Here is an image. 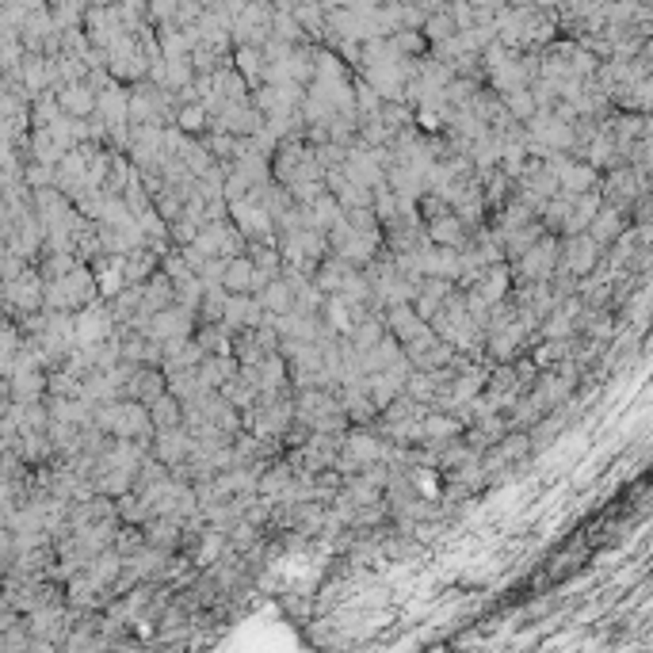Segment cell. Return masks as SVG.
Segmentation results:
<instances>
[{
    "label": "cell",
    "instance_id": "cell-1",
    "mask_svg": "<svg viewBox=\"0 0 653 653\" xmlns=\"http://www.w3.org/2000/svg\"><path fill=\"white\" fill-rule=\"evenodd\" d=\"M558 268V237L543 233L531 249H523L516 257V276L520 283H535V279H550Z\"/></svg>",
    "mask_w": 653,
    "mask_h": 653
},
{
    "label": "cell",
    "instance_id": "cell-2",
    "mask_svg": "<svg viewBox=\"0 0 653 653\" xmlns=\"http://www.w3.org/2000/svg\"><path fill=\"white\" fill-rule=\"evenodd\" d=\"M558 252H562L558 268H566L569 276H588V272H593V268L600 264L603 245H596L588 233H569V237H566V249H558Z\"/></svg>",
    "mask_w": 653,
    "mask_h": 653
},
{
    "label": "cell",
    "instance_id": "cell-3",
    "mask_svg": "<svg viewBox=\"0 0 653 653\" xmlns=\"http://www.w3.org/2000/svg\"><path fill=\"white\" fill-rule=\"evenodd\" d=\"M264 322V310L257 298L249 295H226V306H222L218 325L230 329V332H241V329H257Z\"/></svg>",
    "mask_w": 653,
    "mask_h": 653
},
{
    "label": "cell",
    "instance_id": "cell-4",
    "mask_svg": "<svg viewBox=\"0 0 653 653\" xmlns=\"http://www.w3.org/2000/svg\"><path fill=\"white\" fill-rule=\"evenodd\" d=\"M191 448H195V440H191V432H187L184 424L161 428V436H157V455H161V463H165V467L184 463V458L191 455Z\"/></svg>",
    "mask_w": 653,
    "mask_h": 653
},
{
    "label": "cell",
    "instance_id": "cell-5",
    "mask_svg": "<svg viewBox=\"0 0 653 653\" xmlns=\"http://www.w3.org/2000/svg\"><path fill=\"white\" fill-rule=\"evenodd\" d=\"M585 233L593 237L596 245H615V237L623 233V211H619V206H608V203H600V211L593 214V222H588L585 226Z\"/></svg>",
    "mask_w": 653,
    "mask_h": 653
},
{
    "label": "cell",
    "instance_id": "cell-6",
    "mask_svg": "<svg viewBox=\"0 0 653 653\" xmlns=\"http://www.w3.org/2000/svg\"><path fill=\"white\" fill-rule=\"evenodd\" d=\"M386 325H390V337H397V344H405L413 340L417 332L428 329V322L409 306V302H397V306H390V317H386Z\"/></svg>",
    "mask_w": 653,
    "mask_h": 653
},
{
    "label": "cell",
    "instance_id": "cell-7",
    "mask_svg": "<svg viewBox=\"0 0 653 653\" xmlns=\"http://www.w3.org/2000/svg\"><path fill=\"white\" fill-rule=\"evenodd\" d=\"M428 237H432L436 245H451V249H463L470 241L467 230H463V218H458V214H440V218H432V230H428Z\"/></svg>",
    "mask_w": 653,
    "mask_h": 653
},
{
    "label": "cell",
    "instance_id": "cell-8",
    "mask_svg": "<svg viewBox=\"0 0 653 653\" xmlns=\"http://www.w3.org/2000/svg\"><path fill=\"white\" fill-rule=\"evenodd\" d=\"M172 302H177V286H172L168 276H157V279L146 286V291H141V317L165 310V306H172Z\"/></svg>",
    "mask_w": 653,
    "mask_h": 653
},
{
    "label": "cell",
    "instance_id": "cell-9",
    "mask_svg": "<svg viewBox=\"0 0 653 653\" xmlns=\"http://www.w3.org/2000/svg\"><path fill=\"white\" fill-rule=\"evenodd\" d=\"M257 302H260V310L264 313H283V310H291L295 306V295H291V286L283 283V276H276L268 286H260L257 291Z\"/></svg>",
    "mask_w": 653,
    "mask_h": 653
},
{
    "label": "cell",
    "instance_id": "cell-10",
    "mask_svg": "<svg viewBox=\"0 0 653 653\" xmlns=\"http://www.w3.org/2000/svg\"><path fill=\"white\" fill-rule=\"evenodd\" d=\"M249 279H252V260L230 257L226 272H222V286H230V295H249Z\"/></svg>",
    "mask_w": 653,
    "mask_h": 653
},
{
    "label": "cell",
    "instance_id": "cell-11",
    "mask_svg": "<svg viewBox=\"0 0 653 653\" xmlns=\"http://www.w3.org/2000/svg\"><path fill=\"white\" fill-rule=\"evenodd\" d=\"M150 405H153V409H150V421H153L157 428H172V424H180V413H184L180 397H172V394L165 390V394H157Z\"/></svg>",
    "mask_w": 653,
    "mask_h": 653
},
{
    "label": "cell",
    "instance_id": "cell-12",
    "mask_svg": "<svg viewBox=\"0 0 653 653\" xmlns=\"http://www.w3.org/2000/svg\"><path fill=\"white\" fill-rule=\"evenodd\" d=\"M180 528H184V520H177V516L157 520V523H150V543H157V547H172V543L180 539Z\"/></svg>",
    "mask_w": 653,
    "mask_h": 653
},
{
    "label": "cell",
    "instance_id": "cell-13",
    "mask_svg": "<svg viewBox=\"0 0 653 653\" xmlns=\"http://www.w3.org/2000/svg\"><path fill=\"white\" fill-rule=\"evenodd\" d=\"M512 111H516L520 119L531 115V111H535V100H528V95H516V100H512Z\"/></svg>",
    "mask_w": 653,
    "mask_h": 653
}]
</instances>
